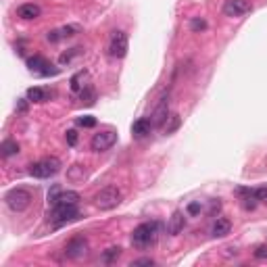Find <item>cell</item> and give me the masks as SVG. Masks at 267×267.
I'll use <instances>...</instances> for the list:
<instances>
[{
	"label": "cell",
	"instance_id": "cell-28",
	"mask_svg": "<svg viewBox=\"0 0 267 267\" xmlns=\"http://www.w3.org/2000/svg\"><path fill=\"white\" fill-rule=\"evenodd\" d=\"M255 199L259 202H265L267 204V186H261V188L255 190Z\"/></svg>",
	"mask_w": 267,
	"mask_h": 267
},
{
	"label": "cell",
	"instance_id": "cell-1",
	"mask_svg": "<svg viewBox=\"0 0 267 267\" xmlns=\"http://www.w3.org/2000/svg\"><path fill=\"white\" fill-rule=\"evenodd\" d=\"M157 221H150V224H140L138 228H134V232H132V244L136 246V248H146L155 242V238H157Z\"/></svg>",
	"mask_w": 267,
	"mask_h": 267
},
{
	"label": "cell",
	"instance_id": "cell-9",
	"mask_svg": "<svg viewBox=\"0 0 267 267\" xmlns=\"http://www.w3.org/2000/svg\"><path fill=\"white\" fill-rule=\"evenodd\" d=\"M253 11V4L248 0H226L224 2V15L228 17H242Z\"/></svg>",
	"mask_w": 267,
	"mask_h": 267
},
{
	"label": "cell",
	"instance_id": "cell-10",
	"mask_svg": "<svg viewBox=\"0 0 267 267\" xmlns=\"http://www.w3.org/2000/svg\"><path fill=\"white\" fill-rule=\"evenodd\" d=\"M28 67H30L32 73H38V75H57V69H52V65L40 55L30 57L28 59Z\"/></svg>",
	"mask_w": 267,
	"mask_h": 267
},
{
	"label": "cell",
	"instance_id": "cell-27",
	"mask_svg": "<svg viewBox=\"0 0 267 267\" xmlns=\"http://www.w3.org/2000/svg\"><path fill=\"white\" fill-rule=\"evenodd\" d=\"M200 209H202L200 200H192V202L188 204V207H186V211H188V215H199Z\"/></svg>",
	"mask_w": 267,
	"mask_h": 267
},
{
	"label": "cell",
	"instance_id": "cell-33",
	"mask_svg": "<svg viewBox=\"0 0 267 267\" xmlns=\"http://www.w3.org/2000/svg\"><path fill=\"white\" fill-rule=\"evenodd\" d=\"M61 38H63L61 30H52V32H48V35H46V40H48V42H59Z\"/></svg>",
	"mask_w": 267,
	"mask_h": 267
},
{
	"label": "cell",
	"instance_id": "cell-32",
	"mask_svg": "<svg viewBox=\"0 0 267 267\" xmlns=\"http://www.w3.org/2000/svg\"><path fill=\"white\" fill-rule=\"evenodd\" d=\"M65 138H67V144H69V146H75V142H77V132H75V130H69V132L65 134Z\"/></svg>",
	"mask_w": 267,
	"mask_h": 267
},
{
	"label": "cell",
	"instance_id": "cell-13",
	"mask_svg": "<svg viewBox=\"0 0 267 267\" xmlns=\"http://www.w3.org/2000/svg\"><path fill=\"white\" fill-rule=\"evenodd\" d=\"M40 6L38 4H33V2H25V4H21L19 8H17V17L19 19H23V21H32V19H38L40 17Z\"/></svg>",
	"mask_w": 267,
	"mask_h": 267
},
{
	"label": "cell",
	"instance_id": "cell-20",
	"mask_svg": "<svg viewBox=\"0 0 267 267\" xmlns=\"http://www.w3.org/2000/svg\"><path fill=\"white\" fill-rule=\"evenodd\" d=\"M163 128H165V134H173L177 128H180V115H169Z\"/></svg>",
	"mask_w": 267,
	"mask_h": 267
},
{
	"label": "cell",
	"instance_id": "cell-4",
	"mask_svg": "<svg viewBox=\"0 0 267 267\" xmlns=\"http://www.w3.org/2000/svg\"><path fill=\"white\" fill-rule=\"evenodd\" d=\"M4 202H6V207L15 213L25 211L32 204V192L25 188H13L4 194Z\"/></svg>",
	"mask_w": 267,
	"mask_h": 267
},
{
	"label": "cell",
	"instance_id": "cell-5",
	"mask_svg": "<svg viewBox=\"0 0 267 267\" xmlns=\"http://www.w3.org/2000/svg\"><path fill=\"white\" fill-rule=\"evenodd\" d=\"M119 200H121V192H119L117 186H104V188L94 197L96 207L102 209V211L115 209L119 204Z\"/></svg>",
	"mask_w": 267,
	"mask_h": 267
},
{
	"label": "cell",
	"instance_id": "cell-25",
	"mask_svg": "<svg viewBox=\"0 0 267 267\" xmlns=\"http://www.w3.org/2000/svg\"><path fill=\"white\" fill-rule=\"evenodd\" d=\"M77 126H82V128H94V126H96V117H92V115L79 117V119H77Z\"/></svg>",
	"mask_w": 267,
	"mask_h": 267
},
{
	"label": "cell",
	"instance_id": "cell-24",
	"mask_svg": "<svg viewBox=\"0 0 267 267\" xmlns=\"http://www.w3.org/2000/svg\"><path fill=\"white\" fill-rule=\"evenodd\" d=\"M190 30L192 32H204L207 30V21L200 19V17H194V19H190Z\"/></svg>",
	"mask_w": 267,
	"mask_h": 267
},
{
	"label": "cell",
	"instance_id": "cell-16",
	"mask_svg": "<svg viewBox=\"0 0 267 267\" xmlns=\"http://www.w3.org/2000/svg\"><path fill=\"white\" fill-rule=\"evenodd\" d=\"M150 128H153V123H150L146 117H140L134 121V126H132V134L136 138H144L146 134H150Z\"/></svg>",
	"mask_w": 267,
	"mask_h": 267
},
{
	"label": "cell",
	"instance_id": "cell-18",
	"mask_svg": "<svg viewBox=\"0 0 267 267\" xmlns=\"http://www.w3.org/2000/svg\"><path fill=\"white\" fill-rule=\"evenodd\" d=\"M86 77H88V71H84V69H82V71H77V73L71 77V90H73V92H82L84 88H86V86L82 84Z\"/></svg>",
	"mask_w": 267,
	"mask_h": 267
},
{
	"label": "cell",
	"instance_id": "cell-15",
	"mask_svg": "<svg viewBox=\"0 0 267 267\" xmlns=\"http://www.w3.org/2000/svg\"><path fill=\"white\" fill-rule=\"evenodd\" d=\"M230 232H232V224H230V219L217 217L215 224H213V228H211V234L215 236V238H224V236H228Z\"/></svg>",
	"mask_w": 267,
	"mask_h": 267
},
{
	"label": "cell",
	"instance_id": "cell-21",
	"mask_svg": "<svg viewBox=\"0 0 267 267\" xmlns=\"http://www.w3.org/2000/svg\"><path fill=\"white\" fill-rule=\"evenodd\" d=\"M119 255H121V248H119V246H111V248H106V251H104L102 261H104V263H113Z\"/></svg>",
	"mask_w": 267,
	"mask_h": 267
},
{
	"label": "cell",
	"instance_id": "cell-34",
	"mask_svg": "<svg viewBox=\"0 0 267 267\" xmlns=\"http://www.w3.org/2000/svg\"><path fill=\"white\" fill-rule=\"evenodd\" d=\"M134 265H155V261H153V259H138V261L132 263V267H134Z\"/></svg>",
	"mask_w": 267,
	"mask_h": 267
},
{
	"label": "cell",
	"instance_id": "cell-14",
	"mask_svg": "<svg viewBox=\"0 0 267 267\" xmlns=\"http://www.w3.org/2000/svg\"><path fill=\"white\" fill-rule=\"evenodd\" d=\"M186 226V217H184V213L182 211H175L171 217H169V224H167V232L171 234V236H177V234H182V230Z\"/></svg>",
	"mask_w": 267,
	"mask_h": 267
},
{
	"label": "cell",
	"instance_id": "cell-3",
	"mask_svg": "<svg viewBox=\"0 0 267 267\" xmlns=\"http://www.w3.org/2000/svg\"><path fill=\"white\" fill-rule=\"evenodd\" d=\"M79 217V211H77V204H52V211H50V221L55 228H61L65 224H71Z\"/></svg>",
	"mask_w": 267,
	"mask_h": 267
},
{
	"label": "cell",
	"instance_id": "cell-7",
	"mask_svg": "<svg viewBox=\"0 0 267 267\" xmlns=\"http://www.w3.org/2000/svg\"><path fill=\"white\" fill-rule=\"evenodd\" d=\"M48 202L50 204H77L79 194L75 190H61V186H52V190L48 192Z\"/></svg>",
	"mask_w": 267,
	"mask_h": 267
},
{
	"label": "cell",
	"instance_id": "cell-30",
	"mask_svg": "<svg viewBox=\"0 0 267 267\" xmlns=\"http://www.w3.org/2000/svg\"><path fill=\"white\" fill-rule=\"evenodd\" d=\"M79 30L75 28V25H67V28L61 30V33H63V38H71V35H75Z\"/></svg>",
	"mask_w": 267,
	"mask_h": 267
},
{
	"label": "cell",
	"instance_id": "cell-17",
	"mask_svg": "<svg viewBox=\"0 0 267 267\" xmlns=\"http://www.w3.org/2000/svg\"><path fill=\"white\" fill-rule=\"evenodd\" d=\"M28 99H30V102H46L48 100V92L44 90V88H30Z\"/></svg>",
	"mask_w": 267,
	"mask_h": 267
},
{
	"label": "cell",
	"instance_id": "cell-31",
	"mask_svg": "<svg viewBox=\"0 0 267 267\" xmlns=\"http://www.w3.org/2000/svg\"><path fill=\"white\" fill-rule=\"evenodd\" d=\"M28 102H30V99H19L17 100V113H28Z\"/></svg>",
	"mask_w": 267,
	"mask_h": 267
},
{
	"label": "cell",
	"instance_id": "cell-23",
	"mask_svg": "<svg viewBox=\"0 0 267 267\" xmlns=\"http://www.w3.org/2000/svg\"><path fill=\"white\" fill-rule=\"evenodd\" d=\"M94 100H96L94 88H92V86H86L84 90H82V102H86V104H94Z\"/></svg>",
	"mask_w": 267,
	"mask_h": 267
},
{
	"label": "cell",
	"instance_id": "cell-19",
	"mask_svg": "<svg viewBox=\"0 0 267 267\" xmlns=\"http://www.w3.org/2000/svg\"><path fill=\"white\" fill-rule=\"evenodd\" d=\"M0 150H2V157H13V155L19 153V144H17L15 140H4Z\"/></svg>",
	"mask_w": 267,
	"mask_h": 267
},
{
	"label": "cell",
	"instance_id": "cell-29",
	"mask_svg": "<svg viewBox=\"0 0 267 267\" xmlns=\"http://www.w3.org/2000/svg\"><path fill=\"white\" fill-rule=\"evenodd\" d=\"M255 257L261 261H267V244H259L255 248Z\"/></svg>",
	"mask_w": 267,
	"mask_h": 267
},
{
	"label": "cell",
	"instance_id": "cell-12",
	"mask_svg": "<svg viewBox=\"0 0 267 267\" xmlns=\"http://www.w3.org/2000/svg\"><path fill=\"white\" fill-rule=\"evenodd\" d=\"M167 117H169V99H167V96H163L161 102H159V106L155 109V115H153V126H157V128L165 126Z\"/></svg>",
	"mask_w": 267,
	"mask_h": 267
},
{
	"label": "cell",
	"instance_id": "cell-6",
	"mask_svg": "<svg viewBox=\"0 0 267 267\" xmlns=\"http://www.w3.org/2000/svg\"><path fill=\"white\" fill-rule=\"evenodd\" d=\"M109 55L115 59H123L128 55V33L126 32H113L109 40Z\"/></svg>",
	"mask_w": 267,
	"mask_h": 267
},
{
	"label": "cell",
	"instance_id": "cell-22",
	"mask_svg": "<svg viewBox=\"0 0 267 267\" xmlns=\"http://www.w3.org/2000/svg\"><path fill=\"white\" fill-rule=\"evenodd\" d=\"M79 52H82V48H71V50H67V52H63V55L59 57V63L61 65H67V63H71V61H73Z\"/></svg>",
	"mask_w": 267,
	"mask_h": 267
},
{
	"label": "cell",
	"instance_id": "cell-8",
	"mask_svg": "<svg viewBox=\"0 0 267 267\" xmlns=\"http://www.w3.org/2000/svg\"><path fill=\"white\" fill-rule=\"evenodd\" d=\"M115 142H117V134L106 130V132H100V134H94L92 140H90V148L94 153H104V150H109Z\"/></svg>",
	"mask_w": 267,
	"mask_h": 267
},
{
	"label": "cell",
	"instance_id": "cell-26",
	"mask_svg": "<svg viewBox=\"0 0 267 267\" xmlns=\"http://www.w3.org/2000/svg\"><path fill=\"white\" fill-rule=\"evenodd\" d=\"M82 177H84V167H79V165H73V167H71L69 180H82Z\"/></svg>",
	"mask_w": 267,
	"mask_h": 267
},
{
	"label": "cell",
	"instance_id": "cell-11",
	"mask_svg": "<svg viewBox=\"0 0 267 267\" xmlns=\"http://www.w3.org/2000/svg\"><path fill=\"white\" fill-rule=\"evenodd\" d=\"M86 253H88V242L82 236L71 238L65 246V257H69V259H82Z\"/></svg>",
	"mask_w": 267,
	"mask_h": 267
},
{
	"label": "cell",
	"instance_id": "cell-2",
	"mask_svg": "<svg viewBox=\"0 0 267 267\" xmlns=\"http://www.w3.org/2000/svg\"><path fill=\"white\" fill-rule=\"evenodd\" d=\"M61 171V161L57 157H44L40 161L30 165V175L38 177V180H46V177L55 175Z\"/></svg>",
	"mask_w": 267,
	"mask_h": 267
}]
</instances>
